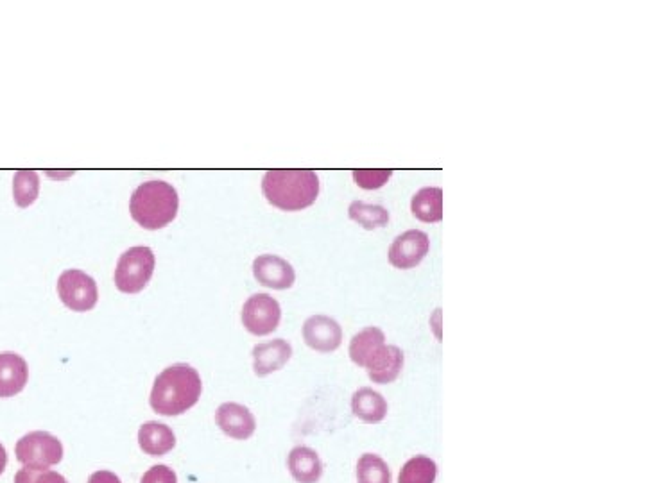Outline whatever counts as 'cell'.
Returning <instances> with one entry per match:
<instances>
[{
    "label": "cell",
    "instance_id": "3957f363",
    "mask_svg": "<svg viewBox=\"0 0 645 483\" xmlns=\"http://www.w3.org/2000/svg\"><path fill=\"white\" fill-rule=\"evenodd\" d=\"M178 192L165 181H149L133 192L129 201L131 217L149 231L162 229L178 213Z\"/></svg>",
    "mask_w": 645,
    "mask_h": 483
},
{
    "label": "cell",
    "instance_id": "8fae6325",
    "mask_svg": "<svg viewBox=\"0 0 645 483\" xmlns=\"http://www.w3.org/2000/svg\"><path fill=\"white\" fill-rule=\"evenodd\" d=\"M215 421H217V426L235 441L250 439L257 428L255 417L251 414L250 408L239 405V403H223L221 407L217 408Z\"/></svg>",
    "mask_w": 645,
    "mask_h": 483
},
{
    "label": "cell",
    "instance_id": "30bf717a",
    "mask_svg": "<svg viewBox=\"0 0 645 483\" xmlns=\"http://www.w3.org/2000/svg\"><path fill=\"white\" fill-rule=\"evenodd\" d=\"M255 280L267 289H291L296 280L293 265L276 255H262L253 262Z\"/></svg>",
    "mask_w": 645,
    "mask_h": 483
},
{
    "label": "cell",
    "instance_id": "2e32d148",
    "mask_svg": "<svg viewBox=\"0 0 645 483\" xmlns=\"http://www.w3.org/2000/svg\"><path fill=\"white\" fill-rule=\"evenodd\" d=\"M287 466L298 483H318L323 475V464L318 453L307 446H298L289 453Z\"/></svg>",
    "mask_w": 645,
    "mask_h": 483
},
{
    "label": "cell",
    "instance_id": "603a6c76",
    "mask_svg": "<svg viewBox=\"0 0 645 483\" xmlns=\"http://www.w3.org/2000/svg\"><path fill=\"white\" fill-rule=\"evenodd\" d=\"M357 482L391 483V471L379 455L364 453L357 462Z\"/></svg>",
    "mask_w": 645,
    "mask_h": 483
},
{
    "label": "cell",
    "instance_id": "9a60e30c",
    "mask_svg": "<svg viewBox=\"0 0 645 483\" xmlns=\"http://www.w3.org/2000/svg\"><path fill=\"white\" fill-rule=\"evenodd\" d=\"M138 444L147 455L164 457L176 446V437L167 424L149 421L138 430Z\"/></svg>",
    "mask_w": 645,
    "mask_h": 483
},
{
    "label": "cell",
    "instance_id": "7a4b0ae2",
    "mask_svg": "<svg viewBox=\"0 0 645 483\" xmlns=\"http://www.w3.org/2000/svg\"><path fill=\"white\" fill-rule=\"evenodd\" d=\"M262 192L269 203L284 212L305 210L318 199V174L309 169L267 170Z\"/></svg>",
    "mask_w": 645,
    "mask_h": 483
},
{
    "label": "cell",
    "instance_id": "484cf974",
    "mask_svg": "<svg viewBox=\"0 0 645 483\" xmlns=\"http://www.w3.org/2000/svg\"><path fill=\"white\" fill-rule=\"evenodd\" d=\"M140 483H178V476L171 467L153 466L142 476Z\"/></svg>",
    "mask_w": 645,
    "mask_h": 483
},
{
    "label": "cell",
    "instance_id": "44dd1931",
    "mask_svg": "<svg viewBox=\"0 0 645 483\" xmlns=\"http://www.w3.org/2000/svg\"><path fill=\"white\" fill-rule=\"evenodd\" d=\"M350 219L361 224L364 229H377L386 226L389 222V212L380 204H366L362 201H353L348 208Z\"/></svg>",
    "mask_w": 645,
    "mask_h": 483
},
{
    "label": "cell",
    "instance_id": "d6986e66",
    "mask_svg": "<svg viewBox=\"0 0 645 483\" xmlns=\"http://www.w3.org/2000/svg\"><path fill=\"white\" fill-rule=\"evenodd\" d=\"M384 340H386L384 331L375 328V326L359 331L350 342V358H352L353 364L364 367L373 353L384 346Z\"/></svg>",
    "mask_w": 645,
    "mask_h": 483
},
{
    "label": "cell",
    "instance_id": "cb8c5ba5",
    "mask_svg": "<svg viewBox=\"0 0 645 483\" xmlns=\"http://www.w3.org/2000/svg\"><path fill=\"white\" fill-rule=\"evenodd\" d=\"M353 179L364 190H379L393 176L391 169H357L353 170Z\"/></svg>",
    "mask_w": 645,
    "mask_h": 483
},
{
    "label": "cell",
    "instance_id": "7402d4cb",
    "mask_svg": "<svg viewBox=\"0 0 645 483\" xmlns=\"http://www.w3.org/2000/svg\"><path fill=\"white\" fill-rule=\"evenodd\" d=\"M40 194V178L36 170H18L13 179V197L20 208L35 203Z\"/></svg>",
    "mask_w": 645,
    "mask_h": 483
},
{
    "label": "cell",
    "instance_id": "9c48e42d",
    "mask_svg": "<svg viewBox=\"0 0 645 483\" xmlns=\"http://www.w3.org/2000/svg\"><path fill=\"white\" fill-rule=\"evenodd\" d=\"M303 339L309 348L319 353H332L343 342V330L332 317L312 315L303 324Z\"/></svg>",
    "mask_w": 645,
    "mask_h": 483
},
{
    "label": "cell",
    "instance_id": "ac0fdd59",
    "mask_svg": "<svg viewBox=\"0 0 645 483\" xmlns=\"http://www.w3.org/2000/svg\"><path fill=\"white\" fill-rule=\"evenodd\" d=\"M411 212L422 222L443 221V190L439 187H425L414 194Z\"/></svg>",
    "mask_w": 645,
    "mask_h": 483
},
{
    "label": "cell",
    "instance_id": "6da1fadb",
    "mask_svg": "<svg viewBox=\"0 0 645 483\" xmlns=\"http://www.w3.org/2000/svg\"><path fill=\"white\" fill-rule=\"evenodd\" d=\"M201 390V376L194 367L174 364L156 376L149 403L160 416H181L198 403Z\"/></svg>",
    "mask_w": 645,
    "mask_h": 483
},
{
    "label": "cell",
    "instance_id": "277c9868",
    "mask_svg": "<svg viewBox=\"0 0 645 483\" xmlns=\"http://www.w3.org/2000/svg\"><path fill=\"white\" fill-rule=\"evenodd\" d=\"M155 272V253L146 246L131 247L119 258L115 285L124 294H138L146 289Z\"/></svg>",
    "mask_w": 645,
    "mask_h": 483
},
{
    "label": "cell",
    "instance_id": "83f0119b",
    "mask_svg": "<svg viewBox=\"0 0 645 483\" xmlns=\"http://www.w3.org/2000/svg\"><path fill=\"white\" fill-rule=\"evenodd\" d=\"M6 466H8V453L4 450V446L0 444V475L6 471Z\"/></svg>",
    "mask_w": 645,
    "mask_h": 483
},
{
    "label": "cell",
    "instance_id": "4fadbf2b",
    "mask_svg": "<svg viewBox=\"0 0 645 483\" xmlns=\"http://www.w3.org/2000/svg\"><path fill=\"white\" fill-rule=\"evenodd\" d=\"M293 356L291 344L284 339H275L264 344H257L253 348V369L257 376H267V374L280 371Z\"/></svg>",
    "mask_w": 645,
    "mask_h": 483
},
{
    "label": "cell",
    "instance_id": "52a82bcc",
    "mask_svg": "<svg viewBox=\"0 0 645 483\" xmlns=\"http://www.w3.org/2000/svg\"><path fill=\"white\" fill-rule=\"evenodd\" d=\"M280 319L282 308L275 297L269 294H255L242 306V324L257 337L273 333L278 328Z\"/></svg>",
    "mask_w": 645,
    "mask_h": 483
},
{
    "label": "cell",
    "instance_id": "7c38bea8",
    "mask_svg": "<svg viewBox=\"0 0 645 483\" xmlns=\"http://www.w3.org/2000/svg\"><path fill=\"white\" fill-rule=\"evenodd\" d=\"M373 383L387 385L395 382L398 374L404 369V353L398 346H382L377 349L364 365Z\"/></svg>",
    "mask_w": 645,
    "mask_h": 483
},
{
    "label": "cell",
    "instance_id": "4316f807",
    "mask_svg": "<svg viewBox=\"0 0 645 483\" xmlns=\"http://www.w3.org/2000/svg\"><path fill=\"white\" fill-rule=\"evenodd\" d=\"M88 483H122L121 478L112 471H97L88 478Z\"/></svg>",
    "mask_w": 645,
    "mask_h": 483
},
{
    "label": "cell",
    "instance_id": "ffe728a7",
    "mask_svg": "<svg viewBox=\"0 0 645 483\" xmlns=\"http://www.w3.org/2000/svg\"><path fill=\"white\" fill-rule=\"evenodd\" d=\"M436 476H438L436 462L432 458L418 455L405 462L398 476V483H434Z\"/></svg>",
    "mask_w": 645,
    "mask_h": 483
},
{
    "label": "cell",
    "instance_id": "5b68a950",
    "mask_svg": "<svg viewBox=\"0 0 645 483\" xmlns=\"http://www.w3.org/2000/svg\"><path fill=\"white\" fill-rule=\"evenodd\" d=\"M17 460L29 469H49L58 466L63 458V446L47 432H31L24 435L15 446Z\"/></svg>",
    "mask_w": 645,
    "mask_h": 483
},
{
    "label": "cell",
    "instance_id": "d4e9b609",
    "mask_svg": "<svg viewBox=\"0 0 645 483\" xmlns=\"http://www.w3.org/2000/svg\"><path fill=\"white\" fill-rule=\"evenodd\" d=\"M15 483H69L65 476H61L51 469H29L24 467L15 475Z\"/></svg>",
    "mask_w": 645,
    "mask_h": 483
},
{
    "label": "cell",
    "instance_id": "ba28073f",
    "mask_svg": "<svg viewBox=\"0 0 645 483\" xmlns=\"http://www.w3.org/2000/svg\"><path fill=\"white\" fill-rule=\"evenodd\" d=\"M430 240L420 229H409L389 247V262L396 269H413L429 253Z\"/></svg>",
    "mask_w": 645,
    "mask_h": 483
},
{
    "label": "cell",
    "instance_id": "5bb4252c",
    "mask_svg": "<svg viewBox=\"0 0 645 483\" xmlns=\"http://www.w3.org/2000/svg\"><path fill=\"white\" fill-rule=\"evenodd\" d=\"M29 369L22 356L6 351L0 353V398H13L26 389Z\"/></svg>",
    "mask_w": 645,
    "mask_h": 483
},
{
    "label": "cell",
    "instance_id": "8992f818",
    "mask_svg": "<svg viewBox=\"0 0 645 483\" xmlns=\"http://www.w3.org/2000/svg\"><path fill=\"white\" fill-rule=\"evenodd\" d=\"M58 294H60L61 303L72 312L92 310L97 305V297H99L94 278L78 269H69L61 274L58 280Z\"/></svg>",
    "mask_w": 645,
    "mask_h": 483
},
{
    "label": "cell",
    "instance_id": "e0dca14e",
    "mask_svg": "<svg viewBox=\"0 0 645 483\" xmlns=\"http://www.w3.org/2000/svg\"><path fill=\"white\" fill-rule=\"evenodd\" d=\"M353 416L368 424H377L387 416V401L377 390L362 387L353 394Z\"/></svg>",
    "mask_w": 645,
    "mask_h": 483
}]
</instances>
